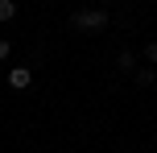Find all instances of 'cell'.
Instances as JSON below:
<instances>
[{
	"label": "cell",
	"mask_w": 157,
	"mask_h": 153,
	"mask_svg": "<svg viewBox=\"0 0 157 153\" xmlns=\"http://www.w3.org/2000/svg\"><path fill=\"white\" fill-rule=\"evenodd\" d=\"M13 17H17V4L13 0H0V25H8Z\"/></svg>",
	"instance_id": "4"
},
{
	"label": "cell",
	"mask_w": 157,
	"mask_h": 153,
	"mask_svg": "<svg viewBox=\"0 0 157 153\" xmlns=\"http://www.w3.org/2000/svg\"><path fill=\"white\" fill-rule=\"evenodd\" d=\"M8 87L13 91H29L33 87V71L29 66H13V71H8Z\"/></svg>",
	"instance_id": "2"
},
{
	"label": "cell",
	"mask_w": 157,
	"mask_h": 153,
	"mask_svg": "<svg viewBox=\"0 0 157 153\" xmlns=\"http://www.w3.org/2000/svg\"><path fill=\"white\" fill-rule=\"evenodd\" d=\"M8 54H13V46H8V41L0 37V62H8Z\"/></svg>",
	"instance_id": "7"
},
{
	"label": "cell",
	"mask_w": 157,
	"mask_h": 153,
	"mask_svg": "<svg viewBox=\"0 0 157 153\" xmlns=\"http://www.w3.org/2000/svg\"><path fill=\"white\" fill-rule=\"evenodd\" d=\"M71 25L78 33H103L108 29V13H103V8H78V13L71 17Z\"/></svg>",
	"instance_id": "1"
},
{
	"label": "cell",
	"mask_w": 157,
	"mask_h": 153,
	"mask_svg": "<svg viewBox=\"0 0 157 153\" xmlns=\"http://www.w3.org/2000/svg\"><path fill=\"white\" fill-rule=\"evenodd\" d=\"M136 83H141V87H153V83H157V71H153V66H141V71H136Z\"/></svg>",
	"instance_id": "3"
},
{
	"label": "cell",
	"mask_w": 157,
	"mask_h": 153,
	"mask_svg": "<svg viewBox=\"0 0 157 153\" xmlns=\"http://www.w3.org/2000/svg\"><path fill=\"white\" fill-rule=\"evenodd\" d=\"M116 66H120V71L128 75V71H132V66H136V54H132V50H124V54L116 58Z\"/></svg>",
	"instance_id": "5"
},
{
	"label": "cell",
	"mask_w": 157,
	"mask_h": 153,
	"mask_svg": "<svg viewBox=\"0 0 157 153\" xmlns=\"http://www.w3.org/2000/svg\"><path fill=\"white\" fill-rule=\"evenodd\" d=\"M145 62H153V66H157V41H149V46H145Z\"/></svg>",
	"instance_id": "6"
}]
</instances>
